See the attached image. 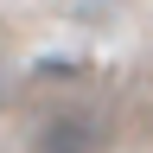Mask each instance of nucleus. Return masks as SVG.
<instances>
[{"instance_id": "nucleus-1", "label": "nucleus", "mask_w": 153, "mask_h": 153, "mask_svg": "<svg viewBox=\"0 0 153 153\" xmlns=\"http://www.w3.org/2000/svg\"><path fill=\"white\" fill-rule=\"evenodd\" d=\"M32 153H108V128L89 102H64L51 108L32 134Z\"/></svg>"}]
</instances>
